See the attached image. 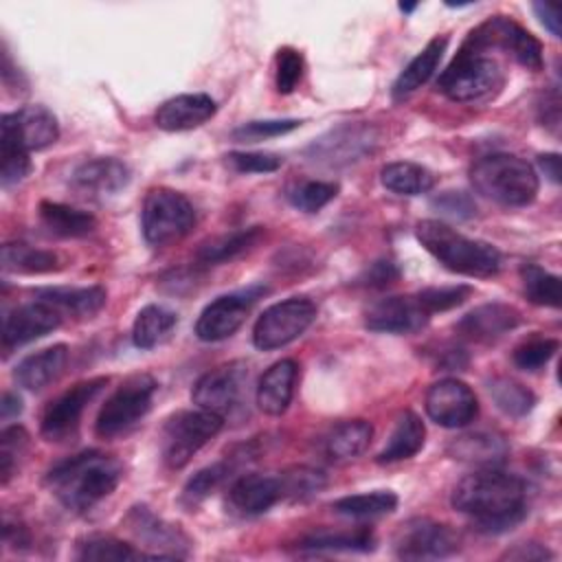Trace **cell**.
I'll return each mask as SVG.
<instances>
[{
    "label": "cell",
    "mask_w": 562,
    "mask_h": 562,
    "mask_svg": "<svg viewBox=\"0 0 562 562\" xmlns=\"http://www.w3.org/2000/svg\"><path fill=\"white\" fill-rule=\"evenodd\" d=\"M450 503L479 531L503 533L527 516V485L498 468H479L454 485Z\"/></svg>",
    "instance_id": "1"
},
{
    "label": "cell",
    "mask_w": 562,
    "mask_h": 562,
    "mask_svg": "<svg viewBox=\"0 0 562 562\" xmlns=\"http://www.w3.org/2000/svg\"><path fill=\"white\" fill-rule=\"evenodd\" d=\"M121 479V461L99 450H83L68 457L46 474V483L57 501L72 512L92 509L116 490Z\"/></svg>",
    "instance_id": "2"
},
{
    "label": "cell",
    "mask_w": 562,
    "mask_h": 562,
    "mask_svg": "<svg viewBox=\"0 0 562 562\" xmlns=\"http://www.w3.org/2000/svg\"><path fill=\"white\" fill-rule=\"evenodd\" d=\"M415 235L441 266L457 274L487 279L501 270V252L492 244L465 237L439 220H422Z\"/></svg>",
    "instance_id": "3"
},
{
    "label": "cell",
    "mask_w": 562,
    "mask_h": 562,
    "mask_svg": "<svg viewBox=\"0 0 562 562\" xmlns=\"http://www.w3.org/2000/svg\"><path fill=\"white\" fill-rule=\"evenodd\" d=\"M470 180L483 198L503 206L531 204L540 187L536 169L514 154H490L476 160Z\"/></svg>",
    "instance_id": "4"
},
{
    "label": "cell",
    "mask_w": 562,
    "mask_h": 562,
    "mask_svg": "<svg viewBox=\"0 0 562 562\" xmlns=\"http://www.w3.org/2000/svg\"><path fill=\"white\" fill-rule=\"evenodd\" d=\"M503 86L501 66L476 50L461 48L450 66L439 75L437 90L452 101L468 103L492 97Z\"/></svg>",
    "instance_id": "5"
},
{
    "label": "cell",
    "mask_w": 562,
    "mask_h": 562,
    "mask_svg": "<svg viewBox=\"0 0 562 562\" xmlns=\"http://www.w3.org/2000/svg\"><path fill=\"white\" fill-rule=\"evenodd\" d=\"M222 426L224 417L204 408L178 411L169 415L160 432V454L167 468H184L191 457L222 430Z\"/></svg>",
    "instance_id": "6"
},
{
    "label": "cell",
    "mask_w": 562,
    "mask_h": 562,
    "mask_svg": "<svg viewBox=\"0 0 562 562\" xmlns=\"http://www.w3.org/2000/svg\"><path fill=\"white\" fill-rule=\"evenodd\" d=\"M158 382L149 373H136L123 380V384L101 406L94 432L101 439H112L134 428L151 408Z\"/></svg>",
    "instance_id": "7"
},
{
    "label": "cell",
    "mask_w": 562,
    "mask_h": 562,
    "mask_svg": "<svg viewBox=\"0 0 562 562\" xmlns=\"http://www.w3.org/2000/svg\"><path fill=\"white\" fill-rule=\"evenodd\" d=\"M143 235L151 246H165L182 239L195 224V209L180 191L158 187L143 202Z\"/></svg>",
    "instance_id": "8"
},
{
    "label": "cell",
    "mask_w": 562,
    "mask_h": 562,
    "mask_svg": "<svg viewBox=\"0 0 562 562\" xmlns=\"http://www.w3.org/2000/svg\"><path fill=\"white\" fill-rule=\"evenodd\" d=\"M316 305L305 296H292L263 310L252 327V342L261 351H272L296 340L314 321Z\"/></svg>",
    "instance_id": "9"
},
{
    "label": "cell",
    "mask_w": 562,
    "mask_h": 562,
    "mask_svg": "<svg viewBox=\"0 0 562 562\" xmlns=\"http://www.w3.org/2000/svg\"><path fill=\"white\" fill-rule=\"evenodd\" d=\"M463 46L476 53H483L485 48H492V46L503 48L520 66L529 70L542 68V44L529 31H525L520 24H516L505 15H496L483 22L479 29L470 33Z\"/></svg>",
    "instance_id": "10"
},
{
    "label": "cell",
    "mask_w": 562,
    "mask_h": 562,
    "mask_svg": "<svg viewBox=\"0 0 562 562\" xmlns=\"http://www.w3.org/2000/svg\"><path fill=\"white\" fill-rule=\"evenodd\" d=\"M248 367L244 362H228L206 371L191 391V400L198 408L211 411L220 417L233 415L246 400Z\"/></svg>",
    "instance_id": "11"
},
{
    "label": "cell",
    "mask_w": 562,
    "mask_h": 562,
    "mask_svg": "<svg viewBox=\"0 0 562 562\" xmlns=\"http://www.w3.org/2000/svg\"><path fill=\"white\" fill-rule=\"evenodd\" d=\"M105 384H108V378H92L57 395L42 413V422H40L42 437L55 443L72 439L79 430L83 411L105 389Z\"/></svg>",
    "instance_id": "12"
},
{
    "label": "cell",
    "mask_w": 562,
    "mask_h": 562,
    "mask_svg": "<svg viewBox=\"0 0 562 562\" xmlns=\"http://www.w3.org/2000/svg\"><path fill=\"white\" fill-rule=\"evenodd\" d=\"M459 549L457 533L430 518H411L393 536V551L400 560H439Z\"/></svg>",
    "instance_id": "13"
},
{
    "label": "cell",
    "mask_w": 562,
    "mask_h": 562,
    "mask_svg": "<svg viewBox=\"0 0 562 562\" xmlns=\"http://www.w3.org/2000/svg\"><path fill=\"white\" fill-rule=\"evenodd\" d=\"M266 292H268L266 285H248L244 290L217 296L213 303H209L202 310L195 323V336L204 342H217L233 336L246 321L250 307Z\"/></svg>",
    "instance_id": "14"
},
{
    "label": "cell",
    "mask_w": 562,
    "mask_h": 562,
    "mask_svg": "<svg viewBox=\"0 0 562 562\" xmlns=\"http://www.w3.org/2000/svg\"><path fill=\"white\" fill-rule=\"evenodd\" d=\"M426 413L435 424L443 428H463L476 417L479 402L465 382L457 378H443L428 389Z\"/></svg>",
    "instance_id": "15"
},
{
    "label": "cell",
    "mask_w": 562,
    "mask_h": 562,
    "mask_svg": "<svg viewBox=\"0 0 562 562\" xmlns=\"http://www.w3.org/2000/svg\"><path fill=\"white\" fill-rule=\"evenodd\" d=\"M375 145V134L369 125H340L307 147L314 162L340 167L360 160Z\"/></svg>",
    "instance_id": "16"
},
{
    "label": "cell",
    "mask_w": 562,
    "mask_h": 562,
    "mask_svg": "<svg viewBox=\"0 0 562 562\" xmlns=\"http://www.w3.org/2000/svg\"><path fill=\"white\" fill-rule=\"evenodd\" d=\"M430 314L417 296H384L371 303L364 312V325L371 331L413 334L428 325Z\"/></svg>",
    "instance_id": "17"
},
{
    "label": "cell",
    "mask_w": 562,
    "mask_h": 562,
    "mask_svg": "<svg viewBox=\"0 0 562 562\" xmlns=\"http://www.w3.org/2000/svg\"><path fill=\"white\" fill-rule=\"evenodd\" d=\"M61 323V314L44 303V301H31L24 305L13 307L2 323V347L9 351L13 347L26 345L31 340H37L53 329H57Z\"/></svg>",
    "instance_id": "18"
},
{
    "label": "cell",
    "mask_w": 562,
    "mask_h": 562,
    "mask_svg": "<svg viewBox=\"0 0 562 562\" xmlns=\"http://www.w3.org/2000/svg\"><path fill=\"white\" fill-rule=\"evenodd\" d=\"M0 127L11 132L18 143L29 151L44 149L53 145L59 136L57 116L44 105H24L15 112L2 114Z\"/></svg>",
    "instance_id": "19"
},
{
    "label": "cell",
    "mask_w": 562,
    "mask_h": 562,
    "mask_svg": "<svg viewBox=\"0 0 562 562\" xmlns=\"http://www.w3.org/2000/svg\"><path fill=\"white\" fill-rule=\"evenodd\" d=\"M130 529L154 547V558H184L189 549V538L180 531L178 525L165 522L162 518L154 516L147 507H132L127 516Z\"/></svg>",
    "instance_id": "20"
},
{
    "label": "cell",
    "mask_w": 562,
    "mask_h": 562,
    "mask_svg": "<svg viewBox=\"0 0 562 562\" xmlns=\"http://www.w3.org/2000/svg\"><path fill=\"white\" fill-rule=\"evenodd\" d=\"M520 323V312L507 303H485L468 312L457 331L474 342H492L512 331Z\"/></svg>",
    "instance_id": "21"
},
{
    "label": "cell",
    "mask_w": 562,
    "mask_h": 562,
    "mask_svg": "<svg viewBox=\"0 0 562 562\" xmlns=\"http://www.w3.org/2000/svg\"><path fill=\"white\" fill-rule=\"evenodd\" d=\"M281 501L279 476L241 474L228 487V505L239 516H259Z\"/></svg>",
    "instance_id": "22"
},
{
    "label": "cell",
    "mask_w": 562,
    "mask_h": 562,
    "mask_svg": "<svg viewBox=\"0 0 562 562\" xmlns=\"http://www.w3.org/2000/svg\"><path fill=\"white\" fill-rule=\"evenodd\" d=\"M217 105L209 94L193 92V94H178L167 99L156 110V125L165 132H184L200 127L215 114Z\"/></svg>",
    "instance_id": "23"
},
{
    "label": "cell",
    "mask_w": 562,
    "mask_h": 562,
    "mask_svg": "<svg viewBox=\"0 0 562 562\" xmlns=\"http://www.w3.org/2000/svg\"><path fill=\"white\" fill-rule=\"evenodd\" d=\"M127 182H130V169L125 162L116 158L86 160L72 171V184L90 198L114 195L121 189H125Z\"/></svg>",
    "instance_id": "24"
},
{
    "label": "cell",
    "mask_w": 562,
    "mask_h": 562,
    "mask_svg": "<svg viewBox=\"0 0 562 562\" xmlns=\"http://www.w3.org/2000/svg\"><path fill=\"white\" fill-rule=\"evenodd\" d=\"M299 375V364L292 358H283L274 362L259 378L255 400L261 413L266 415H283L294 395V382Z\"/></svg>",
    "instance_id": "25"
},
{
    "label": "cell",
    "mask_w": 562,
    "mask_h": 562,
    "mask_svg": "<svg viewBox=\"0 0 562 562\" xmlns=\"http://www.w3.org/2000/svg\"><path fill=\"white\" fill-rule=\"evenodd\" d=\"M35 299L53 305L61 316L90 318L105 305V290L101 285L88 288H40Z\"/></svg>",
    "instance_id": "26"
},
{
    "label": "cell",
    "mask_w": 562,
    "mask_h": 562,
    "mask_svg": "<svg viewBox=\"0 0 562 562\" xmlns=\"http://www.w3.org/2000/svg\"><path fill=\"white\" fill-rule=\"evenodd\" d=\"M68 360V347L66 345H53L37 353L26 356L22 362H18L13 378L20 386L26 391H42L50 382H55Z\"/></svg>",
    "instance_id": "27"
},
{
    "label": "cell",
    "mask_w": 562,
    "mask_h": 562,
    "mask_svg": "<svg viewBox=\"0 0 562 562\" xmlns=\"http://www.w3.org/2000/svg\"><path fill=\"white\" fill-rule=\"evenodd\" d=\"M507 441L496 432L461 435L448 446V454L452 459L476 468H498L507 459Z\"/></svg>",
    "instance_id": "28"
},
{
    "label": "cell",
    "mask_w": 562,
    "mask_h": 562,
    "mask_svg": "<svg viewBox=\"0 0 562 562\" xmlns=\"http://www.w3.org/2000/svg\"><path fill=\"white\" fill-rule=\"evenodd\" d=\"M424 439H426L424 422L413 411H404L397 417L395 428H393L386 446L378 452L375 461L378 463H395V461L411 459L424 448Z\"/></svg>",
    "instance_id": "29"
},
{
    "label": "cell",
    "mask_w": 562,
    "mask_h": 562,
    "mask_svg": "<svg viewBox=\"0 0 562 562\" xmlns=\"http://www.w3.org/2000/svg\"><path fill=\"white\" fill-rule=\"evenodd\" d=\"M448 46V40L446 37H435L430 40L422 53H417L411 64L400 72V77L395 79L393 83V99H404L406 94L415 92L417 88H422L437 70L439 61H441V55Z\"/></svg>",
    "instance_id": "30"
},
{
    "label": "cell",
    "mask_w": 562,
    "mask_h": 562,
    "mask_svg": "<svg viewBox=\"0 0 562 562\" xmlns=\"http://www.w3.org/2000/svg\"><path fill=\"white\" fill-rule=\"evenodd\" d=\"M40 220L53 235L59 237H86L97 228L92 213L50 200L40 202Z\"/></svg>",
    "instance_id": "31"
},
{
    "label": "cell",
    "mask_w": 562,
    "mask_h": 562,
    "mask_svg": "<svg viewBox=\"0 0 562 562\" xmlns=\"http://www.w3.org/2000/svg\"><path fill=\"white\" fill-rule=\"evenodd\" d=\"M373 437V426L367 419H347L331 428L325 439V452L331 461H349L367 450Z\"/></svg>",
    "instance_id": "32"
},
{
    "label": "cell",
    "mask_w": 562,
    "mask_h": 562,
    "mask_svg": "<svg viewBox=\"0 0 562 562\" xmlns=\"http://www.w3.org/2000/svg\"><path fill=\"white\" fill-rule=\"evenodd\" d=\"M259 237H261V226H250V228L213 237L198 248L195 259L200 266H217V263L231 261L241 252L250 250L259 241Z\"/></svg>",
    "instance_id": "33"
},
{
    "label": "cell",
    "mask_w": 562,
    "mask_h": 562,
    "mask_svg": "<svg viewBox=\"0 0 562 562\" xmlns=\"http://www.w3.org/2000/svg\"><path fill=\"white\" fill-rule=\"evenodd\" d=\"M176 323H178V316L169 307L147 305L134 318L132 340L138 349H151L171 334Z\"/></svg>",
    "instance_id": "34"
},
{
    "label": "cell",
    "mask_w": 562,
    "mask_h": 562,
    "mask_svg": "<svg viewBox=\"0 0 562 562\" xmlns=\"http://www.w3.org/2000/svg\"><path fill=\"white\" fill-rule=\"evenodd\" d=\"M380 180L389 191L400 195H419L430 191L435 184V176L426 167L408 160L384 165L380 171Z\"/></svg>",
    "instance_id": "35"
},
{
    "label": "cell",
    "mask_w": 562,
    "mask_h": 562,
    "mask_svg": "<svg viewBox=\"0 0 562 562\" xmlns=\"http://www.w3.org/2000/svg\"><path fill=\"white\" fill-rule=\"evenodd\" d=\"M303 551H371L375 547V536L367 527L353 531H316L305 536L299 544Z\"/></svg>",
    "instance_id": "36"
},
{
    "label": "cell",
    "mask_w": 562,
    "mask_h": 562,
    "mask_svg": "<svg viewBox=\"0 0 562 562\" xmlns=\"http://www.w3.org/2000/svg\"><path fill=\"white\" fill-rule=\"evenodd\" d=\"M59 259L55 252L22 244L9 241L2 246V268L7 272H24V274H42L57 270Z\"/></svg>",
    "instance_id": "37"
},
{
    "label": "cell",
    "mask_w": 562,
    "mask_h": 562,
    "mask_svg": "<svg viewBox=\"0 0 562 562\" xmlns=\"http://www.w3.org/2000/svg\"><path fill=\"white\" fill-rule=\"evenodd\" d=\"M395 507H397V496L384 490L351 494L331 503V509L347 518H375V516L391 514Z\"/></svg>",
    "instance_id": "38"
},
{
    "label": "cell",
    "mask_w": 562,
    "mask_h": 562,
    "mask_svg": "<svg viewBox=\"0 0 562 562\" xmlns=\"http://www.w3.org/2000/svg\"><path fill=\"white\" fill-rule=\"evenodd\" d=\"M277 476L281 485V501H305L327 485L325 472L310 465H292Z\"/></svg>",
    "instance_id": "39"
},
{
    "label": "cell",
    "mask_w": 562,
    "mask_h": 562,
    "mask_svg": "<svg viewBox=\"0 0 562 562\" xmlns=\"http://www.w3.org/2000/svg\"><path fill=\"white\" fill-rule=\"evenodd\" d=\"M487 391H490V397L494 400V404L512 417L527 415L536 404V395L527 386H522L520 382H516L512 378L490 380Z\"/></svg>",
    "instance_id": "40"
},
{
    "label": "cell",
    "mask_w": 562,
    "mask_h": 562,
    "mask_svg": "<svg viewBox=\"0 0 562 562\" xmlns=\"http://www.w3.org/2000/svg\"><path fill=\"white\" fill-rule=\"evenodd\" d=\"M520 281H522L525 296L531 303L560 307V279L555 274H551L549 270L536 263H525L520 268Z\"/></svg>",
    "instance_id": "41"
},
{
    "label": "cell",
    "mask_w": 562,
    "mask_h": 562,
    "mask_svg": "<svg viewBox=\"0 0 562 562\" xmlns=\"http://www.w3.org/2000/svg\"><path fill=\"white\" fill-rule=\"evenodd\" d=\"M79 560H136V558H149V553L132 549V544L114 538V536H88L79 542L77 549Z\"/></svg>",
    "instance_id": "42"
},
{
    "label": "cell",
    "mask_w": 562,
    "mask_h": 562,
    "mask_svg": "<svg viewBox=\"0 0 562 562\" xmlns=\"http://www.w3.org/2000/svg\"><path fill=\"white\" fill-rule=\"evenodd\" d=\"M29 149H24L18 138L2 130L0 136V158H2V167H0V180L2 187H11L20 180H24L31 171V158H29Z\"/></svg>",
    "instance_id": "43"
},
{
    "label": "cell",
    "mask_w": 562,
    "mask_h": 562,
    "mask_svg": "<svg viewBox=\"0 0 562 562\" xmlns=\"http://www.w3.org/2000/svg\"><path fill=\"white\" fill-rule=\"evenodd\" d=\"M338 193L336 182H325V180H303L296 182L288 189V200L294 209L305 211V213H316L321 211L327 202H331Z\"/></svg>",
    "instance_id": "44"
},
{
    "label": "cell",
    "mask_w": 562,
    "mask_h": 562,
    "mask_svg": "<svg viewBox=\"0 0 562 562\" xmlns=\"http://www.w3.org/2000/svg\"><path fill=\"white\" fill-rule=\"evenodd\" d=\"M26 448H29V432L22 426H7L0 432V474L4 485L20 470Z\"/></svg>",
    "instance_id": "45"
},
{
    "label": "cell",
    "mask_w": 562,
    "mask_h": 562,
    "mask_svg": "<svg viewBox=\"0 0 562 562\" xmlns=\"http://www.w3.org/2000/svg\"><path fill=\"white\" fill-rule=\"evenodd\" d=\"M231 472V463L228 461H220V463H213V465H206L202 470H198L184 485L182 490V501L193 507L198 503H202L211 492H215L224 479L228 476Z\"/></svg>",
    "instance_id": "46"
},
{
    "label": "cell",
    "mask_w": 562,
    "mask_h": 562,
    "mask_svg": "<svg viewBox=\"0 0 562 562\" xmlns=\"http://www.w3.org/2000/svg\"><path fill=\"white\" fill-rule=\"evenodd\" d=\"M558 351V340L553 338H529L514 349V364L525 371H538Z\"/></svg>",
    "instance_id": "47"
},
{
    "label": "cell",
    "mask_w": 562,
    "mask_h": 562,
    "mask_svg": "<svg viewBox=\"0 0 562 562\" xmlns=\"http://www.w3.org/2000/svg\"><path fill=\"white\" fill-rule=\"evenodd\" d=\"M470 294H472V288L459 283V285H443V288H426L417 294V299L428 314H435V312H446L465 303Z\"/></svg>",
    "instance_id": "48"
},
{
    "label": "cell",
    "mask_w": 562,
    "mask_h": 562,
    "mask_svg": "<svg viewBox=\"0 0 562 562\" xmlns=\"http://www.w3.org/2000/svg\"><path fill=\"white\" fill-rule=\"evenodd\" d=\"M301 125V121L296 119H274V121H248L239 127L233 130V138L235 140H246V143H255V140H266L272 136H281L288 134L292 130H296Z\"/></svg>",
    "instance_id": "49"
},
{
    "label": "cell",
    "mask_w": 562,
    "mask_h": 562,
    "mask_svg": "<svg viewBox=\"0 0 562 562\" xmlns=\"http://www.w3.org/2000/svg\"><path fill=\"white\" fill-rule=\"evenodd\" d=\"M226 165L237 173H270L283 165V158L270 151H231Z\"/></svg>",
    "instance_id": "50"
},
{
    "label": "cell",
    "mask_w": 562,
    "mask_h": 562,
    "mask_svg": "<svg viewBox=\"0 0 562 562\" xmlns=\"http://www.w3.org/2000/svg\"><path fill=\"white\" fill-rule=\"evenodd\" d=\"M301 77H303V57H301V53L290 48V46L279 48V53H277V77H274L277 90L281 94H290L296 88V83L301 81Z\"/></svg>",
    "instance_id": "51"
},
{
    "label": "cell",
    "mask_w": 562,
    "mask_h": 562,
    "mask_svg": "<svg viewBox=\"0 0 562 562\" xmlns=\"http://www.w3.org/2000/svg\"><path fill=\"white\" fill-rule=\"evenodd\" d=\"M441 215H448L452 220H468L476 213L474 200L463 191H443L430 202Z\"/></svg>",
    "instance_id": "52"
},
{
    "label": "cell",
    "mask_w": 562,
    "mask_h": 562,
    "mask_svg": "<svg viewBox=\"0 0 562 562\" xmlns=\"http://www.w3.org/2000/svg\"><path fill=\"white\" fill-rule=\"evenodd\" d=\"M397 279H400V268L389 259H380V261L371 263L358 281L367 288H386V285L395 283Z\"/></svg>",
    "instance_id": "53"
},
{
    "label": "cell",
    "mask_w": 562,
    "mask_h": 562,
    "mask_svg": "<svg viewBox=\"0 0 562 562\" xmlns=\"http://www.w3.org/2000/svg\"><path fill=\"white\" fill-rule=\"evenodd\" d=\"M503 558L507 560H518V562H531V560H551L553 553L544 547V544H538V542H522V544H516L514 549H509Z\"/></svg>",
    "instance_id": "54"
},
{
    "label": "cell",
    "mask_w": 562,
    "mask_h": 562,
    "mask_svg": "<svg viewBox=\"0 0 562 562\" xmlns=\"http://www.w3.org/2000/svg\"><path fill=\"white\" fill-rule=\"evenodd\" d=\"M533 11L540 18V22L555 35L560 37V9L549 2H533Z\"/></svg>",
    "instance_id": "55"
},
{
    "label": "cell",
    "mask_w": 562,
    "mask_h": 562,
    "mask_svg": "<svg viewBox=\"0 0 562 562\" xmlns=\"http://www.w3.org/2000/svg\"><path fill=\"white\" fill-rule=\"evenodd\" d=\"M2 538H4V544L13 547V549H26V544L31 542L26 527H22V525H18V522H9V520L4 522Z\"/></svg>",
    "instance_id": "56"
},
{
    "label": "cell",
    "mask_w": 562,
    "mask_h": 562,
    "mask_svg": "<svg viewBox=\"0 0 562 562\" xmlns=\"http://www.w3.org/2000/svg\"><path fill=\"white\" fill-rule=\"evenodd\" d=\"M538 165L553 184L560 182V156L558 154H540Z\"/></svg>",
    "instance_id": "57"
},
{
    "label": "cell",
    "mask_w": 562,
    "mask_h": 562,
    "mask_svg": "<svg viewBox=\"0 0 562 562\" xmlns=\"http://www.w3.org/2000/svg\"><path fill=\"white\" fill-rule=\"evenodd\" d=\"M22 413V400L15 393H4L2 402H0V415L2 419H11L18 417Z\"/></svg>",
    "instance_id": "58"
},
{
    "label": "cell",
    "mask_w": 562,
    "mask_h": 562,
    "mask_svg": "<svg viewBox=\"0 0 562 562\" xmlns=\"http://www.w3.org/2000/svg\"><path fill=\"white\" fill-rule=\"evenodd\" d=\"M415 9H417V4H400V11H404V13H411Z\"/></svg>",
    "instance_id": "59"
}]
</instances>
